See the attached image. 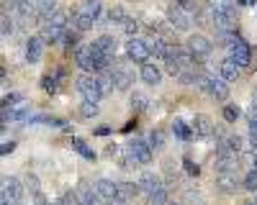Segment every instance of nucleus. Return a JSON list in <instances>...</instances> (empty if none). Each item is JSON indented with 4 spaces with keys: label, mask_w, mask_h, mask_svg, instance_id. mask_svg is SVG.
I'll list each match as a JSON object with an SVG mask.
<instances>
[{
    "label": "nucleus",
    "mask_w": 257,
    "mask_h": 205,
    "mask_svg": "<svg viewBox=\"0 0 257 205\" xmlns=\"http://www.w3.org/2000/svg\"><path fill=\"white\" fill-rule=\"evenodd\" d=\"M0 198H3L6 202H11V205L21 202V198H24L21 180H16V177H0Z\"/></svg>",
    "instance_id": "f257e3e1"
},
{
    "label": "nucleus",
    "mask_w": 257,
    "mask_h": 205,
    "mask_svg": "<svg viewBox=\"0 0 257 205\" xmlns=\"http://www.w3.org/2000/svg\"><path fill=\"white\" fill-rule=\"evenodd\" d=\"M167 24L175 31H188L193 26V16L183 8V6H170L167 8Z\"/></svg>",
    "instance_id": "f03ea898"
},
{
    "label": "nucleus",
    "mask_w": 257,
    "mask_h": 205,
    "mask_svg": "<svg viewBox=\"0 0 257 205\" xmlns=\"http://www.w3.org/2000/svg\"><path fill=\"white\" fill-rule=\"evenodd\" d=\"M126 56L137 62V64H144V62H149V41L144 38H128L126 41Z\"/></svg>",
    "instance_id": "7ed1b4c3"
},
{
    "label": "nucleus",
    "mask_w": 257,
    "mask_h": 205,
    "mask_svg": "<svg viewBox=\"0 0 257 205\" xmlns=\"http://www.w3.org/2000/svg\"><path fill=\"white\" fill-rule=\"evenodd\" d=\"M77 92L82 95L85 102H98L100 100V90H98V80L90 74L77 77Z\"/></svg>",
    "instance_id": "20e7f679"
},
{
    "label": "nucleus",
    "mask_w": 257,
    "mask_h": 205,
    "mask_svg": "<svg viewBox=\"0 0 257 205\" xmlns=\"http://www.w3.org/2000/svg\"><path fill=\"white\" fill-rule=\"evenodd\" d=\"M126 152H128V159H132L134 164H149L152 162V149H149V144L144 138H134L126 146Z\"/></svg>",
    "instance_id": "39448f33"
},
{
    "label": "nucleus",
    "mask_w": 257,
    "mask_h": 205,
    "mask_svg": "<svg viewBox=\"0 0 257 205\" xmlns=\"http://www.w3.org/2000/svg\"><path fill=\"white\" fill-rule=\"evenodd\" d=\"M190 54H193V59H201V56H208L211 52H213V44H211V38L208 36H203V34H193L190 38H188V46H185Z\"/></svg>",
    "instance_id": "423d86ee"
},
{
    "label": "nucleus",
    "mask_w": 257,
    "mask_h": 205,
    "mask_svg": "<svg viewBox=\"0 0 257 205\" xmlns=\"http://www.w3.org/2000/svg\"><path fill=\"white\" fill-rule=\"evenodd\" d=\"M229 59H231L239 70H244V67H249V62H252V49L244 44V41L237 38V41L229 46Z\"/></svg>",
    "instance_id": "0eeeda50"
},
{
    "label": "nucleus",
    "mask_w": 257,
    "mask_h": 205,
    "mask_svg": "<svg viewBox=\"0 0 257 205\" xmlns=\"http://www.w3.org/2000/svg\"><path fill=\"white\" fill-rule=\"evenodd\" d=\"M108 74H111V82H113V88H116V90H128V88L134 85V72L128 70V67H123V64L111 67Z\"/></svg>",
    "instance_id": "6e6552de"
},
{
    "label": "nucleus",
    "mask_w": 257,
    "mask_h": 205,
    "mask_svg": "<svg viewBox=\"0 0 257 205\" xmlns=\"http://www.w3.org/2000/svg\"><path fill=\"white\" fill-rule=\"evenodd\" d=\"M216 190L224 195H234L237 190H242V180L237 177V172H226V174H216Z\"/></svg>",
    "instance_id": "1a4fd4ad"
},
{
    "label": "nucleus",
    "mask_w": 257,
    "mask_h": 205,
    "mask_svg": "<svg viewBox=\"0 0 257 205\" xmlns=\"http://www.w3.org/2000/svg\"><path fill=\"white\" fill-rule=\"evenodd\" d=\"M237 167H239V156H234V154L219 149L216 162H213V170H216L219 174H226V172H237Z\"/></svg>",
    "instance_id": "9d476101"
},
{
    "label": "nucleus",
    "mask_w": 257,
    "mask_h": 205,
    "mask_svg": "<svg viewBox=\"0 0 257 205\" xmlns=\"http://www.w3.org/2000/svg\"><path fill=\"white\" fill-rule=\"evenodd\" d=\"M93 190H95V195H98L100 200L111 202V200L116 198V192H118V184H116L113 180H108V177H100V180H95Z\"/></svg>",
    "instance_id": "9b49d317"
},
{
    "label": "nucleus",
    "mask_w": 257,
    "mask_h": 205,
    "mask_svg": "<svg viewBox=\"0 0 257 205\" xmlns=\"http://www.w3.org/2000/svg\"><path fill=\"white\" fill-rule=\"evenodd\" d=\"M93 49L98 52V54H103V56H116V52H118V41L111 36V34H103V36H98L95 41H93Z\"/></svg>",
    "instance_id": "f8f14e48"
},
{
    "label": "nucleus",
    "mask_w": 257,
    "mask_h": 205,
    "mask_svg": "<svg viewBox=\"0 0 257 205\" xmlns=\"http://www.w3.org/2000/svg\"><path fill=\"white\" fill-rule=\"evenodd\" d=\"M206 92H208L211 98L221 100V102L229 100V85H226L221 77H208V82H206Z\"/></svg>",
    "instance_id": "ddd939ff"
},
{
    "label": "nucleus",
    "mask_w": 257,
    "mask_h": 205,
    "mask_svg": "<svg viewBox=\"0 0 257 205\" xmlns=\"http://www.w3.org/2000/svg\"><path fill=\"white\" fill-rule=\"evenodd\" d=\"M41 56H44V41H41L39 36H31L26 41V62L29 64H39Z\"/></svg>",
    "instance_id": "4468645a"
},
{
    "label": "nucleus",
    "mask_w": 257,
    "mask_h": 205,
    "mask_svg": "<svg viewBox=\"0 0 257 205\" xmlns=\"http://www.w3.org/2000/svg\"><path fill=\"white\" fill-rule=\"evenodd\" d=\"M190 131L196 134V138H208V136H213V120L208 116H196Z\"/></svg>",
    "instance_id": "2eb2a0df"
},
{
    "label": "nucleus",
    "mask_w": 257,
    "mask_h": 205,
    "mask_svg": "<svg viewBox=\"0 0 257 205\" xmlns=\"http://www.w3.org/2000/svg\"><path fill=\"white\" fill-rule=\"evenodd\" d=\"M142 80H144V85H152V88H157L160 82H162V70L157 67V64H149V62H144L142 64Z\"/></svg>",
    "instance_id": "dca6fc26"
},
{
    "label": "nucleus",
    "mask_w": 257,
    "mask_h": 205,
    "mask_svg": "<svg viewBox=\"0 0 257 205\" xmlns=\"http://www.w3.org/2000/svg\"><path fill=\"white\" fill-rule=\"evenodd\" d=\"M219 149H224V152H229V154H234V156H239V154L244 152V138H242V136H237V134H231V136L221 138Z\"/></svg>",
    "instance_id": "f3484780"
},
{
    "label": "nucleus",
    "mask_w": 257,
    "mask_h": 205,
    "mask_svg": "<svg viewBox=\"0 0 257 205\" xmlns=\"http://www.w3.org/2000/svg\"><path fill=\"white\" fill-rule=\"evenodd\" d=\"M137 184H139V190H142V192L149 195V192H155V190L162 188V180H160V174H155V172H144V174L139 177Z\"/></svg>",
    "instance_id": "a211bd4d"
},
{
    "label": "nucleus",
    "mask_w": 257,
    "mask_h": 205,
    "mask_svg": "<svg viewBox=\"0 0 257 205\" xmlns=\"http://www.w3.org/2000/svg\"><path fill=\"white\" fill-rule=\"evenodd\" d=\"M64 31L67 28H57V26H49V24H44V28H41V41L44 44H59L62 41V36H64Z\"/></svg>",
    "instance_id": "6ab92c4d"
},
{
    "label": "nucleus",
    "mask_w": 257,
    "mask_h": 205,
    "mask_svg": "<svg viewBox=\"0 0 257 205\" xmlns=\"http://www.w3.org/2000/svg\"><path fill=\"white\" fill-rule=\"evenodd\" d=\"M239 72H242V70H239L237 64H234V62H231L229 56L219 64V74H221V80H224V82H234V80L239 77Z\"/></svg>",
    "instance_id": "aec40b11"
},
{
    "label": "nucleus",
    "mask_w": 257,
    "mask_h": 205,
    "mask_svg": "<svg viewBox=\"0 0 257 205\" xmlns=\"http://www.w3.org/2000/svg\"><path fill=\"white\" fill-rule=\"evenodd\" d=\"M29 126H36V123H44V126H54V128H67V120L54 118V116H29Z\"/></svg>",
    "instance_id": "412c9836"
},
{
    "label": "nucleus",
    "mask_w": 257,
    "mask_h": 205,
    "mask_svg": "<svg viewBox=\"0 0 257 205\" xmlns=\"http://www.w3.org/2000/svg\"><path fill=\"white\" fill-rule=\"evenodd\" d=\"M139 192H142V190H139V184H134V182H121V184H118L116 198H118V200H123V202H132Z\"/></svg>",
    "instance_id": "4be33fe9"
},
{
    "label": "nucleus",
    "mask_w": 257,
    "mask_h": 205,
    "mask_svg": "<svg viewBox=\"0 0 257 205\" xmlns=\"http://www.w3.org/2000/svg\"><path fill=\"white\" fill-rule=\"evenodd\" d=\"M80 13H82V16H88L93 24H95V20L103 16V3H100V0H85V6H82Z\"/></svg>",
    "instance_id": "5701e85b"
},
{
    "label": "nucleus",
    "mask_w": 257,
    "mask_h": 205,
    "mask_svg": "<svg viewBox=\"0 0 257 205\" xmlns=\"http://www.w3.org/2000/svg\"><path fill=\"white\" fill-rule=\"evenodd\" d=\"M34 6H36V13L41 20H47L54 10H57V0H34Z\"/></svg>",
    "instance_id": "b1692460"
},
{
    "label": "nucleus",
    "mask_w": 257,
    "mask_h": 205,
    "mask_svg": "<svg viewBox=\"0 0 257 205\" xmlns=\"http://www.w3.org/2000/svg\"><path fill=\"white\" fill-rule=\"evenodd\" d=\"M75 62H77L80 70L93 72V70H90V46H77V49H75Z\"/></svg>",
    "instance_id": "393cba45"
},
{
    "label": "nucleus",
    "mask_w": 257,
    "mask_h": 205,
    "mask_svg": "<svg viewBox=\"0 0 257 205\" xmlns=\"http://www.w3.org/2000/svg\"><path fill=\"white\" fill-rule=\"evenodd\" d=\"M72 24H75V31H77V34H82V31H90V28L95 26L93 20H90L88 16H82L80 10H77V13H72Z\"/></svg>",
    "instance_id": "a878e982"
},
{
    "label": "nucleus",
    "mask_w": 257,
    "mask_h": 205,
    "mask_svg": "<svg viewBox=\"0 0 257 205\" xmlns=\"http://www.w3.org/2000/svg\"><path fill=\"white\" fill-rule=\"evenodd\" d=\"M173 134L178 136V138H183V141H188L190 136H193V131H190V126L183 120V118H175L173 120Z\"/></svg>",
    "instance_id": "bb28decb"
},
{
    "label": "nucleus",
    "mask_w": 257,
    "mask_h": 205,
    "mask_svg": "<svg viewBox=\"0 0 257 205\" xmlns=\"http://www.w3.org/2000/svg\"><path fill=\"white\" fill-rule=\"evenodd\" d=\"M72 146H75V152H77L80 156H85L88 162H93V159H95V152H93V149L88 146V144L82 141V138H77V136H75V138H72Z\"/></svg>",
    "instance_id": "cd10ccee"
},
{
    "label": "nucleus",
    "mask_w": 257,
    "mask_h": 205,
    "mask_svg": "<svg viewBox=\"0 0 257 205\" xmlns=\"http://www.w3.org/2000/svg\"><path fill=\"white\" fill-rule=\"evenodd\" d=\"M59 77H62V72L44 74V77H41V88H44L47 92H57V88H59Z\"/></svg>",
    "instance_id": "c85d7f7f"
},
{
    "label": "nucleus",
    "mask_w": 257,
    "mask_h": 205,
    "mask_svg": "<svg viewBox=\"0 0 257 205\" xmlns=\"http://www.w3.org/2000/svg\"><path fill=\"white\" fill-rule=\"evenodd\" d=\"M44 24H49V26H57V28H67V13H64V10H54L47 20H44Z\"/></svg>",
    "instance_id": "c756f323"
},
{
    "label": "nucleus",
    "mask_w": 257,
    "mask_h": 205,
    "mask_svg": "<svg viewBox=\"0 0 257 205\" xmlns=\"http://www.w3.org/2000/svg\"><path fill=\"white\" fill-rule=\"evenodd\" d=\"M98 80V90H100V98H105V95H111L113 92V82H111V74L108 72H103L100 77H95Z\"/></svg>",
    "instance_id": "7c9ffc66"
},
{
    "label": "nucleus",
    "mask_w": 257,
    "mask_h": 205,
    "mask_svg": "<svg viewBox=\"0 0 257 205\" xmlns=\"http://www.w3.org/2000/svg\"><path fill=\"white\" fill-rule=\"evenodd\" d=\"M16 34V24L8 13H0V36H13Z\"/></svg>",
    "instance_id": "2f4dec72"
},
{
    "label": "nucleus",
    "mask_w": 257,
    "mask_h": 205,
    "mask_svg": "<svg viewBox=\"0 0 257 205\" xmlns=\"http://www.w3.org/2000/svg\"><path fill=\"white\" fill-rule=\"evenodd\" d=\"M242 190H247V192H257V167H252L249 172H247V177L242 180Z\"/></svg>",
    "instance_id": "473e14b6"
},
{
    "label": "nucleus",
    "mask_w": 257,
    "mask_h": 205,
    "mask_svg": "<svg viewBox=\"0 0 257 205\" xmlns=\"http://www.w3.org/2000/svg\"><path fill=\"white\" fill-rule=\"evenodd\" d=\"M147 106H149V98L144 92H132V110L142 113V110H147Z\"/></svg>",
    "instance_id": "72a5a7b5"
},
{
    "label": "nucleus",
    "mask_w": 257,
    "mask_h": 205,
    "mask_svg": "<svg viewBox=\"0 0 257 205\" xmlns=\"http://www.w3.org/2000/svg\"><path fill=\"white\" fill-rule=\"evenodd\" d=\"M167 202H170V200H167L165 188H160V190H155V192L147 195V205H167Z\"/></svg>",
    "instance_id": "f704fd0d"
},
{
    "label": "nucleus",
    "mask_w": 257,
    "mask_h": 205,
    "mask_svg": "<svg viewBox=\"0 0 257 205\" xmlns=\"http://www.w3.org/2000/svg\"><path fill=\"white\" fill-rule=\"evenodd\" d=\"M105 18H108L111 24H121V26H123V20H126L128 16H126V10H123L121 6H113L108 13H105Z\"/></svg>",
    "instance_id": "c9c22d12"
},
{
    "label": "nucleus",
    "mask_w": 257,
    "mask_h": 205,
    "mask_svg": "<svg viewBox=\"0 0 257 205\" xmlns=\"http://www.w3.org/2000/svg\"><path fill=\"white\" fill-rule=\"evenodd\" d=\"M29 116H31V113H29V108H26V106H21V108H13V110H8V120H18V123H21V120L26 123V120H29Z\"/></svg>",
    "instance_id": "e433bc0d"
},
{
    "label": "nucleus",
    "mask_w": 257,
    "mask_h": 205,
    "mask_svg": "<svg viewBox=\"0 0 257 205\" xmlns=\"http://www.w3.org/2000/svg\"><path fill=\"white\" fill-rule=\"evenodd\" d=\"M216 38L221 41L224 46H231L234 41H237V31H234V28H226V31H216Z\"/></svg>",
    "instance_id": "4c0bfd02"
},
{
    "label": "nucleus",
    "mask_w": 257,
    "mask_h": 205,
    "mask_svg": "<svg viewBox=\"0 0 257 205\" xmlns=\"http://www.w3.org/2000/svg\"><path fill=\"white\" fill-rule=\"evenodd\" d=\"M149 149H160V146H165V134L160 131V128H155L152 134H149Z\"/></svg>",
    "instance_id": "58836bf2"
},
{
    "label": "nucleus",
    "mask_w": 257,
    "mask_h": 205,
    "mask_svg": "<svg viewBox=\"0 0 257 205\" xmlns=\"http://www.w3.org/2000/svg\"><path fill=\"white\" fill-rule=\"evenodd\" d=\"M80 116H82V118H93V116H98V102H85V100H82Z\"/></svg>",
    "instance_id": "ea45409f"
},
{
    "label": "nucleus",
    "mask_w": 257,
    "mask_h": 205,
    "mask_svg": "<svg viewBox=\"0 0 257 205\" xmlns=\"http://www.w3.org/2000/svg\"><path fill=\"white\" fill-rule=\"evenodd\" d=\"M239 118V108L237 106H224V120L226 123H234Z\"/></svg>",
    "instance_id": "a19ab883"
},
{
    "label": "nucleus",
    "mask_w": 257,
    "mask_h": 205,
    "mask_svg": "<svg viewBox=\"0 0 257 205\" xmlns=\"http://www.w3.org/2000/svg\"><path fill=\"white\" fill-rule=\"evenodd\" d=\"M123 31L128 34V38H134V36H137V31H139V24H137L134 18H126V20H123Z\"/></svg>",
    "instance_id": "79ce46f5"
},
{
    "label": "nucleus",
    "mask_w": 257,
    "mask_h": 205,
    "mask_svg": "<svg viewBox=\"0 0 257 205\" xmlns=\"http://www.w3.org/2000/svg\"><path fill=\"white\" fill-rule=\"evenodd\" d=\"M183 164H185V172H188V174H193V177H198V172H201V170H198V164L193 162L190 156H185V159H183Z\"/></svg>",
    "instance_id": "37998d69"
},
{
    "label": "nucleus",
    "mask_w": 257,
    "mask_h": 205,
    "mask_svg": "<svg viewBox=\"0 0 257 205\" xmlns=\"http://www.w3.org/2000/svg\"><path fill=\"white\" fill-rule=\"evenodd\" d=\"M11 152H16V141H3L0 144V156H6Z\"/></svg>",
    "instance_id": "c03bdc74"
},
{
    "label": "nucleus",
    "mask_w": 257,
    "mask_h": 205,
    "mask_svg": "<svg viewBox=\"0 0 257 205\" xmlns=\"http://www.w3.org/2000/svg\"><path fill=\"white\" fill-rule=\"evenodd\" d=\"M249 128H252V136H257V110H252V120H249Z\"/></svg>",
    "instance_id": "a18cd8bd"
},
{
    "label": "nucleus",
    "mask_w": 257,
    "mask_h": 205,
    "mask_svg": "<svg viewBox=\"0 0 257 205\" xmlns=\"http://www.w3.org/2000/svg\"><path fill=\"white\" fill-rule=\"evenodd\" d=\"M105 156H118V146H116V144H111V146L105 149Z\"/></svg>",
    "instance_id": "49530a36"
},
{
    "label": "nucleus",
    "mask_w": 257,
    "mask_h": 205,
    "mask_svg": "<svg viewBox=\"0 0 257 205\" xmlns=\"http://www.w3.org/2000/svg\"><path fill=\"white\" fill-rule=\"evenodd\" d=\"M34 202H36V205H49V202H47V198L41 195V192H36V195H34Z\"/></svg>",
    "instance_id": "de8ad7c7"
},
{
    "label": "nucleus",
    "mask_w": 257,
    "mask_h": 205,
    "mask_svg": "<svg viewBox=\"0 0 257 205\" xmlns=\"http://www.w3.org/2000/svg\"><path fill=\"white\" fill-rule=\"evenodd\" d=\"M6 6H8V8L16 13V10H18V6H21V0H6Z\"/></svg>",
    "instance_id": "09e8293b"
},
{
    "label": "nucleus",
    "mask_w": 257,
    "mask_h": 205,
    "mask_svg": "<svg viewBox=\"0 0 257 205\" xmlns=\"http://www.w3.org/2000/svg\"><path fill=\"white\" fill-rule=\"evenodd\" d=\"M95 134H98V136H108V134H111V128H108V126H98V128H95Z\"/></svg>",
    "instance_id": "8fccbe9b"
},
{
    "label": "nucleus",
    "mask_w": 257,
    "mask_h": 205,
    "mask_svg": "<svg viewBox=\"0 0 257 205\" xmlns=\"http://www.w3.org/2000/svg\"><path fill=\"white\" fill-rule=\"evenodd\" d=\"M247 205H257V192H254V195L249 198V202H247Z\"/></svg>",
    "instance_id": "3c124183"
},
{
    "label": "nucleus",
    "mask_w": 257,
    "mask_h": 205,
    "mask_svg": "<svg viewBox=\"0 0 257 205\" xmlns=\"http://www.w3.org/2000/svg\"><path fill=\"white\" fill-rule=\"evenodd\" d=\"M0 205H11V202H6V200H3V198H0Z\"/></svg>",
    "instance_id": "603ef678"
},
{
    "label": "nucleus",
    "mask_w": 257,
    "mask_h": 205,
    "mask_svg": "<svg viewBox=\"0 0 257 205\" xmlns=\"http://www.w3.org/2000/svg\"><path fill=\"white\" fill-rule=\"evenodd\" d=\"M167 205H180V202H167Z\"/></svg>",
    "instance_id": "864d4df0"
},
{
    "label": "nucleus",
    "mask_w": 257,
    "mask_h": 205,
    "mask_svg": "<svg viewBox=\"0 0 257 205\" xmlns=\"http://www.w3.org/2000/svg\"><path fill=\"white\" fill-rule=\"evenodd\" d=\"M178 3H188V0H178Z\"/></svg>",
    "instance_id": "5fc2aeb1"
},
{
    "label": "nucleus",
    "mask_w": 257,
    "mask_h": 205,
    "mask_svg": "<svg viewBox=\"0 0 257 205\" xmlns=\"http://www.w3.org/2000/svg\"><path fill=\"white\" fill-rule=\"evenodd\" d=\"M80 205H90V202H80Z\"/></svg>",
    "instance_id": "6e6d98bb"
},
{
    "label": "nucleus",
    "mask_w": 257,
    "mask_h": 205,
    "mask_svg": "<svg viewBox=\"0 0 257 205\" xmlns=\"http://www.w3.org/2000/svg\"><path fill=\"white\" fill-rule=\"evenodd\" d=\"M16 205H24V202H16Z\"/></svg>",
    "instance_id": "4d7b16f0"
}]
</instances>
